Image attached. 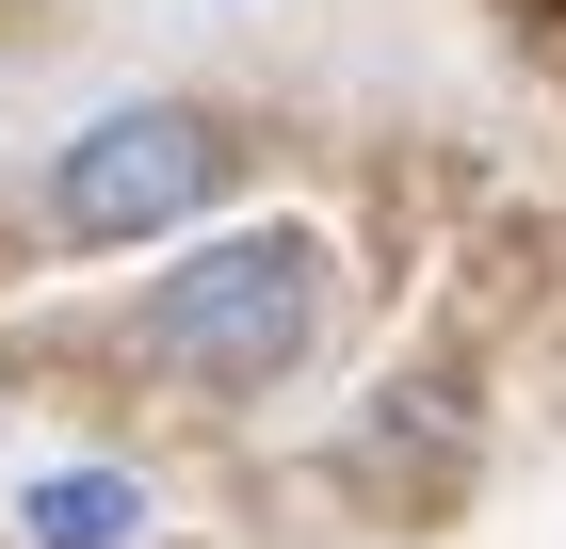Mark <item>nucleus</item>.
<instances>
[{
  "instance_id": "obj_2",
  "label": "nucleus",
  "mask_w": 566,
  "mask_h": 549,
  "mask_svg": "<svg viewBox=\"0 0 566 549\" xmlns=\"http://www.w3.org/2000/svg\"><path fill=\"white\" fill-rule=\"evenodd\" d=\"M227 194V129L178 114V97H130V114H97L65 162H49V226L65 243H163Z\"/></svg>"
},
{
  "instance_id": "obj_1",
  "label": "nucleus",
  "mask_w": 566,
  "mask_h": 549,
  "mask_svg": "<svg viewBox=\"0 0 566 549\" xmlns=\"http://www.w3.org/2000/svg\"><path fill=\"white\" fill-rule=\"evenodd\" d=\"M307 339H324V243L307 226H227L211 258H178L146 292V356L178 388H275L307 372Z\"/></svg>"
},
{
  "instance_id": "obj_3",
  "label": "nucleus",
  "mask_w": 566,
  "mask_h": 549,
  "mask_svg": "<svg viewBox=\"0 0 566 549\" xmlns=\"http://www.w3.org/2000/svg\"><path fill=\"white\" fill-rule=\"evenodd\" d=\"M17 517H33V549H130L146 534V485H130V468H33Z\"/></svg>"
}]
</instances>
